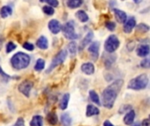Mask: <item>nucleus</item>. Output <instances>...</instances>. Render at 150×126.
I'll return each instance as SVG.
<instances>
[{
  "label": "nucleus",
  "mask_w": 150,
  "mask_h": 126,
  "mask_svg": "<svg viewBox=\"0 0 150 126\" xmlns=\"http://www.w3.org/2000/svg\"><path fill=\"white\" fill-rule=\"evenodd\" d=\"M141 126H150V122L149 118H145L143 119V121L142 122V125Z\"/></svg>",
  "instance_id": "38"
},
{
  "label": "nucleus",
  "mask_w": 150,
  "mask_h": 126,
  "mask_svg": "<svg viewBox=\"0 0 150 126\" xmlns=\"http://www.w3.org/2000/svg\"><path fill=\"white\" fill-rule=\"evenodd\" d=\"M136 52H137V54L139 57L145 58L149 54V45H141L137 48Z\"/></svg>",
  "instance_id": "16"
},
{
  "label": "nucleus",
  "mask_w": 150,
  "mask_h": 126,
  "mask_svg": "<svg viewBox=\"0 0 150 126\" xmlns=\"http://www.w3.org/2000/svg\"><path fill=\"white\" fill-rule=\"evenodd\" d=\"M46 3H47L49 4V6H52L53 8H55L59 5V2L58 0H44Z\"/></svg>",
  "instance_id": "34"
},
{
  "label": "nucleus",
  "mask_w": 150,
  "mask_h": 126,
  "mask_svg": "<svg viewBox=\"0 0 150 126\" xmlns=\"http://www.w3.org/2000/svg\"><path fill=\"white\" fill-rule=\"evenodd\" d=\"M92 39H93V32H89L85 35V37L83 39V40L80 42L79 50H80V51L83 50V49L87 46V45H89V44L91 42Z\"/></svg>",
  "instance_id": "12"
},
{
  "label": "nucleus",
  "mask_w": 150,
  "mask_h": 126,
  "mask_svg": "<svg viewBox=\"0 0 150 126\" xmlns=\"http://www.w3.org/2000/svg\"><path fill=\"white\" fill-rule=\"evenodd\" d=\"M83 0H68L67 1V5L70 9H76L78 8L82 5Z\"/></svg>",
  "instance_id": "26"
},
{
  "label": "nucleus",
  "mask_w": 150,
  "mask_h": 126,
  "mask_svg": "<svg viewBox=\"0 0 150 126\" xmlns=\"http://www.w3.org/2000/svg\"><path fill=\"white\" fill-rule=\"evenodd\" d=\"M116 61V56L113 54H109L104 58V63L106 68H110Z\"/></svg>",
  "instance_id": "20"
},
{
  "label": "nucleus",
  "mask_w": 150,
  "mask_h": 126,
  "mask_svg": "<svg viewBox=\"0 0 150 126\" xmlns=\"http://www.w3.org/2000/svg\"><path fill=\"white\" fill-rule=\"evenodd\" d=\"M136 31L137 32H140L141 33H144V32H147L149 31V26L146 24H140L137 25L136 27Z\"/></svg>",
  "instance_id": "29"
},
{
  "label": "nucleus",
  "mask_w": 150,
  "mask_h": 126,
  "mask_svg": "<svg viewBox=\"0 0 150 126\" xmlns=\"http://www.w3.org/2000/svg\"><path fill=\"white\" fill-rule=\"evenodd\" d=\"M124 81L121 79L114 81L109 86H107L102 93V104L106 109H112L114 103L120 94L121 88L123 87Z\"/></svg>",
  "instance_id": "1"
},
{
  "label": "nucleus",
  "mask_w": 150,
  "mask_h": 126,
  "mask_svg": "<svg viewBox=\"0 0 150 126\" xmlns=\"http://www.w3.org/2000/svg\"><path fill=\"white\" fill-rule=\"evenodd\" d=\"M40 2H44V0H40Z\"/></svg>",
  "instance_id": "44"
},
{
  "label": "nucleus",
  "mask_w": 150,
  "mask_h": 126,
  "mask_svg": "<svg viewBox=\"0 0 150 126\" xmlns=\"http://www.w3.org/2000/svg\"><path fill=\"white\" fill-rule=\"evenodd\" d=\"M30 61H31V58L28 54L22 53V52H18L11 57V64L14 69L22 70V69L26 68L29 66Z\"/></svg>",
  "instance_id": "2"
},
{
  "label": "nucleus",
  "mask_w": 150,
  "mask_h": 126,
  "mask_svg": "<svg viewBox=\"0 0 150 126\" xmlns=\"http://www.w3.org/2000/svg\"><path fill=\"white\" fill-rule=\"evenodd\" d=\"M105 27H106L109 31L113 32V31L115 30V28H116V24H115L114 22H112V21H107V22L105 23Z\"/></svg>",
  "instance_id": "33"
},
{
  "label": "nucleus",
  "mask_w": 150,
  "mask_h": 126,
  "mask_svg": "<svg viewBox=\"0 0 150 126\" xmlns=\"http://www.w3.org/2000/svg\"><path fill=\"white\" fill-rule=\"evenodd\" d=\"M0 75H3L4 78H9V77H10L9 75H7L3 71V69H2V68H1V67H0Z\"/></svg>",
  "instance_id": "39"
},
{
  "label": "nucleus",
  "mask_w": 150,
  "mask_h": 126,
  "mask_svg": "<svg viewBox=\"0 0 150 126\" xmlns=\"http://www.w3.org/2000/svg\"><path fill=\"white\" fill-rule=\"evenodd\" d=\"M132 109H133V108H132V106H131L130 104H124V105H122V106L120 108L119 113H120V114H124V113L128 112V111H131Z\"/></svg>",
  "instance_id": "31"
},
{
  "label": "nucleus",
  "mask_w": 150,
  "mask_h": 126,
  "mask_svg": "<svg viewBox=\"0 0 150 126\" xmlns=\"http://www.w3.org/2000/svg\"><path fill=\"white\" fill-rule=\"evenodd\" d=\"M69 98H70V95L69 93H66V94H64L62 96V97L61 99V102H60V104H59V107H60V109L62 111H65L68 108Z\"/></svg>",
  "instance_id": "19"
},
{
  "label": "nucleus",
  "mask_w": 150,
  "mask_h": 126,
  "mask_svg": "<svg viewBox=\"0 0 150 126\" xmlns=\"http://www.w3.org/2000/svg\"><path fill=\"white\" fill-rule=\"evenodd\" d=\"M81 70L83 74H85L87 75H91L94 74L95 67H94L93 63H91V62H85L81 66Z\"/></svg>",
  "instance_id": "11"
},
{
  "label": "nucleus",
  "mask_w": 150,
  "mask_h": 126,
  "mask_svg": "<svg viewBox=\"0 0 150 126\" xmlns=\"http://www.w3.org/2000/svg\"><path fill=\"white\" fill-rule=\"evenodd\" d=\"M122 1H124V0H122Z\"/></svg>",
  "instance_id": "45"
},
{
  "label": "nucleus",
  "mask_w": 150,
  "mask_h": 126,
  "mask_svg": "<svg viewBox=\"0 0 150 126\" xmlns=\"http://www.w3.org/2000/svg\"><path fill=\"white\" fill-rule=\"evenodd\" d=\"M135 116H136V113H135V111L133 109L131 111H129L128 112H127V114H126V116L124 117V119H123L125 125H132V124L134 122Z\"/></svg>",
  "instance_id": "13"
},
{
  "label": "nucleus",
  "mask_w": 150,
  "mask_h": 126,
  "mask_svg": "<svg viewBox=\"0 0 150 126\" xmlns=\"http://www.w3.org/2000/svg\"><path fill=\"white\" fill-rule=\"evenodd\" d=\"M16 47H17V46L13 42H11V41L8 42L7 45H6V53H9L11 52H12L14 49H16Z\"/></svg>",
  "instance_id": "32"
},
{
  "label": "nucleus",
  "mask_w": 150,
  "mask_h": 126,
  "mask_svg": "<svg viewBox=\"0 0 150 126\" xmlns=\"http://www.w3.org/2000/svg\"><path fill=\"white\" fill-rule=\"evenodd\" d=\"M13 126H25V121L22 118H18Z\"/></svg>",
  "instance_id": "37"
},
{
  "label": "nucleus",
  "mask_w": 150,
  "mask_h": 126,
  "mask_svg": "<svg viewBox=\"0 0 150 126\" xmlns=\"http://www.w3.org/2000/svg\"><path fill=\"white\" fill-rule=\"evenodd\" d=\"M44 68H45V61L43 59H38L34 65V70L41 71L44 69Z\"/></svg>",
  "instance_id": "27"
},
{
  "label": "nucleus",
  "mask_w": 150,
  "mask_h": 126,
  "mask_svg": "<svg viewBox=\"0 0 150 126\" xmlns=\"http://www.w3.org/2000/svg\"><path fill=\"white\" fill-rule=\"evenodd\" d=\"M141 66L144 68H149L150 67V61L148 58H145L142 62H141Z\"/></svg>",
  "instance_id": "36"
},
{
  "label": "nucleus",
  "mask_w": 150,
  "mask_h": 126,
  "mask_svg": "<svg viewBox=\"0 0 150 126\" xmlns=\"http://www.w3.org/2000/svg\"><path fill=\"white\" fill-rule=\"evenodd\" d=\"M68 49H69V53H70L71 55H76V50H77V45H76V43L74 40H72V41L69 44Z\"/></svg>",
  "instance_id": "28"
},
{
  "label": "nucleus",
  "mask_w": 150,
  "mask_h": 126,
  "mask_svg": "<svg viewBox=\"0 0 150 126\" xmlns=\"http://www.w3.org/2000/svg\"><path fill=\"white\" fill-rule=\"evenodd\" d=\"M149 85V77L146 74H142L135 78L132 79L127 85V89L133 90H142L145 89Z\"/></svg>",
  "instance_id": "3"
},
{
  "label": "nucleus",
  "mask_w": 150,
  "mask_h": 126,
  "mask_svg": "<svg viewBox=\"0 0 150 126\" xmlns=\"http://www.w3.org/2000/svg\"><path fill=\"white\" fill-rule=\"evenodd\" d=\"M104 126H114L109 120H105V122H104Z\"/></svg>",
  "instance_id": "40"
},
{
  "label": "nucleus",
  "mask_w": 150,
  "mask_h": 126,
  "mask_svg": "<svg viewBox=\"0 0 150 126\" xmlns=\"http://www.w3.org/2000/svg\"><path fill=\"white\" fill-rule=\"evenodd\" d=\"M33 82H31L30 80H25L18 85V89L22 95H24L25 96H26L28 98L30 96V92H31V89H33Z\"/></svg>",
  "instance_id": "7"
},
{
  "label": "nucleus",
  "mask_w": 150,
  "mask_h": 126,
  "mask_svg": "<svg viewBox=\"0 0 150 126\" xmlns=\"http://www.w3.org/2000/svg\"><path fill=\"white\" fill-rule=\"evenodd\" d=\"M113 11H114V16H115L116 20L119 23H125V21L127 18L126 12L121 10H119V9H114Z\"/></svg>",
  "instance_id": "14"
},
{
  "label": "nucleus",
  "mask_w": 150,
  "mask_h": 126,
  "mask_svg": "<svg viewBox=\"0 0 150 126\" xmlns=\"http://www.w3.org/2000/svg\"><path fill=\"white\" fill-rule=\"evenodd\" d=\"M120 46V39L114 34L110 35L105 42V49L107 53H114Z\"/></svg>",
  "instance_id": "6"
},
{
  "label": "nucleus",
  "mask_w": 150,
  "mask_h": 126,
  "mask_svg": "<svg viewBox=\"0 0 150 126\" xmlns=\"http://www.w3.org/2000/svg\"><path fill=\"white\" fill-rule=\"evenodd\" d=\"M30 126H43V118L40 115L33 116L30 122Z\"/></svg>",
  "instance_id": "22"
},
{
  "label": "nucleus",
  "mask_w": 150,
  "mask_h": 126,
  "mask_svg": "<svg viewBox=\"0 0 150 126\" xmlns=\"http://www.w3.org/2000/svg\"><path fill=\"white\" fill-rule=\"evenodd\" d=\"M89 96H90L91 100L94 103H96V104H97V105H98V106H101L100 98H99V96H98V93H97L95 90H90V92H89Z\"/></svg>",
  "instance_id": "24"
},
{
  "label": "nucleus",
  "mask_w": 150,
  "mask_h": 126,
  "mask_svg": "<svg viewBox=\"0 0 150 126\" xmlns=\"http://www.w3.org/2000/svg\"><path fill=\"white\" fill-rule=\"evenodd\" d=\"M99 46H100L99 42L98 41H94L88 47V52L91 54V58L94 61H96L98 59V56H99Z\"/></svg>",
  "instance_id": "8"
},
{
  "label": "nucleus",
  "mask_w": 150,
  "mask_h": 126,
  "mask_svg": "<svg viewBox=\"0 0 150 126\" xmlns=\"http://www.w3.org/2000/svg\"><path fill=\"white\" fill-rule=\"evenodd\" d=\"M12 13V9L11 6H8V5H5V6H3L0 10V16L3 18H7L8 16L11 15Z\"/></svg>",
  "instance_id": "23"
},
{
  "label": "nucleus",
  "mask_w": 150,
  "mask_h": 126,
  "mask_svg": "<svg viewBox=\"0 0 150 126\" xmlns=\"http://www.w3.org/2000/svg\"><path fill=\"white\" fill-rule=\"evenodd\" d=\"M48 28H49V31L52 33H54V34L59 33L61 32V30H62L61 24L56 19H52V20L49 21V23H48Z\"/></svg>",
  "instance_id": "10"
},
{
  "label": "nucleus",
  "mask_w": 150,
  "mask_h": 126,
  "mask_svg": "<svg viewBox=\"0 0 150 126\" xmlns=\"http://www.w3.org/2000/svg\"><path fill=\"white\" fill-rule=\"evenodd\" d=\"M47 120L50 125H56L58 123V117L55 112H49L47 116Z\"/></svg>",
  "instance_id": "21"
},
{
  "label": "nucleus",
  "mask_w": 150,
  "mask_h": 126,
  "mask_svg": "<svg viewBox=\"0 0 150 126\" xmlns=\"http://www.w3.org/2000/svg\"><path fill=\"white\" fill-rule=\"evenodd\" d=\"M132 125H133L132 126H141V124H140V123H138V122H137V123H134V124L133 123Z\"/></svg>",
  "instance_id": "41"
},
{
  "label": "nucleus",
  "mask_w": 150,
  "mask_h": 126,
  "mask_svg": "<svg viewBox=\"0 0 150 126\" xmlns=\"http://www.w3.org/2000/svg\"><path fill=\"white\" fill-rule=\"evenodd\" d=\"M76 18H77L82 23H86V22L89 20V16H88V14H87L84 11H83V10L78 11L76 13Z\"/></svg>",
  "instance_id": "25"
},
{
  "label": "nucleus",
  "mask_w": 150,
  "mask_h": 126,
  "mask_svg": "<svg viewBox=\"0 0 150 126\" xmlns=\"http://www.w3.org/2000/svg\"><path fill=\"white\" fill-rule=\"evenodd\" d=\"M23 47L25 49L28 50V51H33L34 49V46L32 43H30V42H25L23 44Z\"/></svg>",
  "instance_id": "35"
},
{
  "label": "nucleus",
  "mask_w": 150,
  "mask_h": 126,
  "mask_svg": "<svg viewBox=\"0 0 150 126\" xmlns=\"http://www.w3.org/2000/svg\"><path fill=\"white\" fill-rule=\"evenodd\" d=\"M2 39H0V49H1V47H2Z\"/></svg>",
  "instance_id": "43"
},
{
  "label": "nucleus",
  "mask_w": 150,
  "mask_h": 126,
  "mask_svg": "<svg viewBox=\"0 0 150 126\" xmlns=\"http://www.w3.org/2000/svg\"><path fill=\"white\" fill-rule=\"evenodd\" d=\"M61 123L63 126H71L72 125V118L70 117L69 113L68 112H64L61 115Z\"/></svg>",
  "instance_id": "17"
},
{
  "label": "nucleus",
  "mask_w": 150,
  "mask_h": 126,
  "mask_svg": "<svg viewBox=\"0 0 150 126\" xmlns=\"http://www.w3.org/2000/svg\"><path fill=\"white\" fill-rule=\"evenodd\" d=\"M135 25H136V19L134 18V17H130L129 18H127V20L125 21V25H124V32L126 33L132 32Z\"/></svg>",
  "instance_id": "9"
},
{
  "label": "nucleus",
  "mask_w": 150,
  "mask_h": 126,
  "mask_svg": "<svg viewBox=\"0 0 150 126\" xmlns=\"http://www.w3.org/2000/svg\"><path fill=\"white\" fill-rule=\"evenodd\" d=\"M142 1V0H134V3H136V4H140Z\"/></svg>",
  "instance_id": "42"
},
{
  "label": "nucleus",
  "mask_w": 150,
  "mask_h": 126,
  "mask_svg": "<svg viewBox=\"0 0 150 126\" xmlns=\"http://www.w3.org/2000/svg\"><path fill=\"white\" fill-rule=\"evenodd\" d=\"M67 53H67V50H65V49L61 50V51L54 56V58L53 59V61H52L50 66L48 67L47 70L46 71V73H47V74H49V73L52 72L56 67H58L59 65H61L62 63H63L64 61H65L66 58H67Z\"/></svg>",
  "instance_id": "5"
},
{
  "label": "nucleus",
  "mask_w": 150,
  "mask_h": 126,
  "mask_svg": "<svg viewBox=\"0 0 150 126\" xmlns=\"http://www.w3.org/2000/svg\"><path fill=\"white\" fill-rule=\"evenodd\" d=\"M42 11L45 14H47V16H52L54 15V9L52 7V6H49V5H45L43 6L42 8Z\"/></svg>",
  "instance_id": "30"
},
{
  "label": "nucleus",
  "mask_w": 150,
  "mask_h": 126,
  "mask_svg": "<svg viewBox=\"0 0 150 126\" xmlns=\"http://www.w3.org/2000/svg\"><path fill=\"white\" fill-rule=\"evenodd\" d=\"M100 113V111L98 107L92 105V104H88L87 107H86V117L88 118H91V117H93V116H97Z\"/></svg>",
  "instance_id": "15"
},
{
  "label": "nucleus",
  "mask_w": 150,
  "mask_h": 126,
  "mask_svg": "<svg viewBox=\"0 0 150 126\" xmlns=\"http://www.w3.org/2000/svg\"><path fill=\"white\" fill-rule=\"evenodd\" d=\"M62 31L63 32L64 37L68 39L75 40L78 39V34L76 32L75 25L73 21H68L67 23H65L62 27Z\"/></svg>",
  "instance_id": "4"
},
{
  "label": "nucleus",
  "mask_w": 150,
  "mask_h": 126,
  "mask_svg": "<svg viewBox=\"0 0 150 126\" xmlns=\"http://www.w3.org/2000/svg\"><path fill=\"white\" fill-rule=\"evenodd\" d=\"M36 45H37V46L40 49H41V50H47L48 48V40H47V39L45 36H40L38 39V40L36 42Z\"/></svg>",
  "instance_id": "18"
}]
</instances>
